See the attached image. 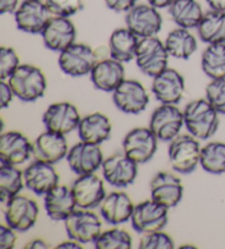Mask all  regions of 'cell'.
<instances>
[{
	"mask_svg": "<svg viewBox=\"0 0 225 249\" xmlns=\"http://www.w3.org/2000/svg\"><path fill=\"white\" fill-rule=\"evenodd\" d=\"M184 119L189 134L202 141L211 139L220 125L218 111L206 99L189 102L184 110Z\"/></svg>",
	"mask_w": 225,
	"mask_h": 249,
	"instance_id": "obj_1",
	"label": "cell"
},
{
	"mask_svg": "<svg viewBox=\"0 0 225 249\" xmlns=\"http://www.w3.org/2000/svg\"><path fill=\"white\" fill-rule=\"evenodd\" d=\"M8 83L15 96L24 102H33L42 98L47 86L44 72L38 67L29 64H23L17 68Z\"/></svg>",
	"mask_w": 225,
	"mask_h": 249,
	"instance_id": "obj_2",
	"label": "cell"
},
{
	"mask_svg": "<svg viewBox=\"0 0 225 249\" xmlns=\"http://www.w3.org/2000/svg\"><path fill=\"white\" fill-rule=\"evenodd\" d=\"M169 56L165 43L156 36L143 37L138 41L135 62L143 74L154 78L168 67Z\"/></svg>",
	"mask_w": 225,
	"mask_h": 249,
	"instance_id": "obj_3",
	"label": "cell"
},
{
	"mask_svg": "<svg viewBox=\"0 0 225 249\" xmlns=\"http://www.w3.org/2000/svg\"><path fill=\"white\" fill-rule=\"evenodd\" d=\"M201 149L198 139L191 134L175 137L168 148L171 168L183 175L191 174L200 164Z\"/></svg>",
	"mask_w": 225,
	"mask_h": 249,
	"instance_id": "obj_4",
	"label": "cell"
},
{
	"mask_svg": "<svg viewBox=\"0 0 225 249\" xmlns=\"http://www.w3.org/2000/svg\"><path fill=\"white\" fill-rule=\"evenodd\" d=\"M97 62V54L85 43H73L62 51L58 56L59 68L72 77H83L90 74Z\"/></svg>",
	"mask_w": 225,
	"mask_h": 249,
	"instance_id": "obj_5",
	"label": "cell"
},
{
	"mask_svg": "<svg viewBox=\"0 0 225 249\" xmlns=\"http://www.w3.org/2000/svg\"><path fill=\"white\" fill-rule=\"evenodd\" d=\"M68 237L80 244L94 243L102 233V224L92 210H75L64 221Z\"/></svg>",
	"mask_w": 225,
	"mask_h": 249,
	"instance_id": "obj_6",
	"label": "cell"
},
{
	"mask_svg": "<svg viewBox=\"0 0 225 249\" xmlns=\"http://www.w3.org/2000/svg\"><path fill=\"white\" fill-rule=\"evenodd\" d=\"M168 210L153 199L138 203L131 217L132 227L140 234L163 231L168 224Z\"/></svg>",
	"mask_w": 225,
	"mask_h": 249,
	"instance_id": "obj_7",
	"label": "cell"
},
{
	"mask_svg": "<svg viewBox=\"0 0 225 249\" xmlns=\"http://www.w3.org/2000/svg\"><path fill=\"white\" fill-rule=\"evenodd\" d=\"M185 125L184 111L176 105H162L155 109L150 120V128L158 141L171 142Z\"/></svg>",
	"mask_w": 225,
	"mask_h": 249,
	"instance_id": "obj_8",
	"label": "cell"
},
{
	"mask_svg": "<svg viewBox=\"0 0 225 249\" xmlns=\"http://www.w3.org/2000/svg\"><path fill=\"white\" fill-rule=\"evenodd\" d=\"M158 139L149 127H135L125 135L123 153L137 165L152 160L157 151Z\"/></svg>",
	"mask_w": 225,
	"mask_h": 249,
	"instance_id": "obj_9",
	"label": "cell"
},
{
	"mask_svg": "<svg viewBox=\"0 0 225 249\" xmlns=\"http://www.w3.org/2000/svg\"><path fill=\"white\" fill-rule=\"evenodd\" d=\"M125 24L127 28L143 37L157 36L162 30L163 18L156 8L149 5H135L125 15Z\"/></svg>",
	"mask_w": 225,
	"mask_h": 249,
	"instance_id": "obj_10",
	"label": "cell"
},
{
	"mask_svg": "<svg viewBox=\"0 0 225 249\" xmlns=\"http://www.w3.org/2000/svg\"><path fill=\"white\" fill-rule=\"evenodd\" d=\"M112 98L116 108L127 114L142 113L150 102L144 86L134 79H124L113 91Z\"/></svg>",
	"mask_w": 225,
	"mask_h": 249,
	"instance_id": "obj_11",
	"label": "cell"
},
{
	"mask_svg": "<svg viewBox=\"0 0 225 249\" xmlns=\"http://www.w3.org/2000/svg\"><path fill=\"white\" fill-rule=\"evenodd\" d=\"M51 16L46 3L42 0H23L15 12V20L20 31L41 34Z\"/></svg>",
	"mask_w": 225,
	"mask_h": 249,
	"instance_id": "obj_12",
	"label": "cell"
},
{
	"mask_svg": "<svg viewBox=\"0 0 225 249\" xmlns=\"http://www.w3.org/2000/svg\"><path fill=\"white\" fill-rule=\"evenodd\" d=\"M72 191L77 208L85 210L100 207L107 196L103 181L94 173L78 176L73 183Z\"/></svg>",
	"mask_w": 225,
	"mask_h": 249,
	"instance_id": "obj_13",
	"label": "cell"
},
{
	"mask_svg": "<svg viewBox=\"0 0 225 249\" xmlns=\"http://www.w3.org/2000/svg\"><path fill=\"white\" fill-rule=\"evenodd\" d=\"M38 203L27 196H17L6 203L7 225L17 231H27L32 229L38 221Z\"/></svg>",
	"mask_w": 225,
	"mask_h": 249,
	"instance_id": "obj_14",
	"label": "cell"
},
{
	"mask_svg": "<svg viewBox=\"0 0 225 249\" xmlns=\"http://www.w3.org/2000/svg\"><path fill=\"white\" fill-rule=\"evenodd\" d=\"M78 110L71 102H56L43 114V123L47 131L66 135L77 130L80 122Z\"/></svg>",
	"mask_w": 225,
	"mask_h": 249,
	"instance_id": "obj_15",
	"label": "cell"
},
{
	"mask_svg": "<svg viewBox=\"0 0 225 249\" xmlns=\"http://www.w3.org/2000/svg\"><path fill=\"white\" fill-rule=\"evenodd\" d=\"M101 168L106 182L115 188L130 186L137 176V164L124 153L108 157L103 160Z\"/></svg>",
	"mask_w": 225,
	"mask_h": 249,
	"instance_id": "obj_16",
	"label": "cell"
},
{
	"mask_svg": "<svg viewBox=\"0 0 225 249\" xmlns=\"http://www.w3.org/2000/svg\"><path fill=\"white\" fill-rule=\"evenodd\" d=\"M185 79L179 71L167 67L153 78L152 91L162 105H177L184 97Z\"/></svg>",
	"mask_w": 225,
	"mask_h": 249,
	"instance_id": "obj_17",
	"label": "cell"
},
{
	"mask_svg": "<svg viewBox=\"0 0 225 249\" xmlns=\"http://www.w3.org/2000/svg\"><path fill=\"white\" fill-rule=\"evenodd\" d=\"M66 160L69 168L80 176L96 173L102 166L103 155L99 145L80 141L69 149Z\"/></svg>",
	"mask_w": 225,
	"mask_h": 249,
	"instance_id": "obj_18",
	"label": "cell"
},
{
	"mask_svg": "<svg viewBox=\"0 0 225 249\" xmlns=\"http://www.w3.org/2000/svg\"><path fill=\"white\" fill-rule=\"evenodd\" d=\"M42 38L47 49L60 53L76 40V28L69 18L51 17L42 33Z\"/></svg>",
	"mask_w": 225,
	"mask_h": 249,
	"instance_id": "obj_19",
	"label": "cell"
},
{
	"mask_svg": "<svg viewBox=\"0 0 225 249\" xmlns=\"http://www.w3.org/2000/svg\"><path fill=\"white\" fill-rule=\"evenodd\" d=\"M68 145L65 135L45 131L32 143V156L34 160H40L54 165L67 156Z\"/></svg>",
	"mask_w": 225,
	"mask_h": 249,
	"instance_id": "obj_20",
	"label": "cell"
},
{
	"mask_svg": "<svg viewBox=\"0 0 225 249\" xmlns=\"http://www.w3.org/2000/svg\"><path fill=\"white\" fill-rule=\"evenodd\" d=\"M150 199L171 209L183 199L184 186L174 174L161 171L150 181Z\"/></svg>",
	"mask_w": 225,
	"mask_h": 249,
	"instance_id": "obj_21",
	"label": "cell"
},
{
	"mask_svg": "<svg viewBox=\"0 0 225 249\" xmlns=\"http://www.w3.org/2000/svg\"><path fill=\"white\" fill-rule=\"evenodd\" d=\"M32 155V144L20 132L9 131L0 136V161L18 166Z\"/></svg>",
	"mask_w": 225,
	"mask_h": 249,
	"instance_id": "obj_22",
	"label": "cell"
},
{
	"mask_svg": "<svg viewBox=\"0 0 225 249\" xmlns=\"http://www.w3.org/2000/svg\"><path fill=\"white\" fill-rule=\"evenodd\" d=\"M89 75L97 89L113 92L125 79V70L123 63L110 57L98 61Z\"/></svg>",
	"mask_w": 225,
	"mask_h": 249,
	"instance_id": "obj_23",
	"label": "cell"
},
{
	"mask_svg": "<svg viewBox=\"0 0 225 249\" xmlns=\"http://www.w3.org/2000/svg\"><path fill=\"white\" fill-rule=\"evenodd\" d=\"M24 183L30 191L38 196H45L58 184L59 177L53 165L34 160L24 170Z\"/></svg>",
	"mask_w": 225,
	"mask_h": 249,
	"instance_id": "obj_24",
	"label": "cell"
},
{
	"mask_svg": "<svg viewBox=\"0 0 225 249\" xmlns=\"http://www.w3.org/2000/svg\"><path fill=\"white\" fill-rule=\"evenodd\" d=\"M44 208L51 220H66L77 208L72 189L58 183L44 196Z\"/></svg>",
	"mask_w": 225,
	"mask_h": 249,
	"instance_id": "obj_25",
	"label": "cell"
},
{
	"mask_svg": "<svg viewBox=\"0 0 225 249\" xmlns=\"http://www.w3.org/2000/svg\"><path fill=\"white\" fill-rule=\"evenodd\" d=\"M131 197L124 192H111L100 205V213L108 224L120 225L131 220L134 211Z\"/></svg>",
	"mask_w": 225,
	"mask_h": 249,
	"instance_id": "obj_26",
	"label": "cell"
},
{
	"mask_svg": "<svg viewBox=\"0 0 225 249\" xmlns=\"http://www.w3.org/2000/svg\"><path fill=\"white\" fill-rule=\"evenodd\" d=\"M112 125L109 118L101 112L88 114L80 120L77 127L80 141L90 144L100 145L109 140Z\"/></svg>",
	"mask_w": 225,
	"mask_h": 249,
	"instance_id": "obj_27",
	"label": "cell"
},
{
	"mask_svg": "<svg viewBox=\"0 0 225 249\" xmlns=\"http://www.w3.org/2000/svg\"><path fill=\"white\" fill-rule=\"evenodd\" d=\"M138 37L128 28L114 30L109 38L110 57L121 63H129L135 59Z\"/></svg>",
	"mask_w": 225,
	"mask_h": 249,
	"instance_id": "obj_28",
	"label": "cell"
},
{
	"mask_svg": "<svg viewBox=\"0 0 225 249\" xmlns=\"http://www.w3.org/2000/svg\"><path fill=\"white\" fill-rule=\"evenodd\" d=\"M169 15L179 28H198L203 17V11L197 0H175L168 8Z\"/></svg>",
	"mask_w": 225,
	"mask_h": 249,
	"instance_id": "obj_29",
	"label": "cell"
},
{
	"mask_svg": "<svg viewBox=\"0 0 225 249\" xmlns=\"http://www.w3.org/2000/svg\"><path fill=\"white\" fill-rule=\"evenodd\" d=\"M197 30L199 37L206 44L225 43V12L213 9L207 11Z\"/></svg>",
	"mask_w": 225,
	"mask_h": 249,
	"instance_id": "obj_30",
	"label": "cell"
},
{
	"mask_svg": "<svg viewBox=\"0 0 225 249\" xmlns=\"http://www.w3.org/2000/svg\"><path fill=\"white\" fill-rule=\"evenodd\" d=\"M164 43L170 56L178 59L190 58L198 49L196 37L188 29L184 28H177L170 31Z\"/></svg>",
	"mask_w": 225,
	"mask_h": 249,
	"instance_id": "obj_31",
	"label": "cell"
},
{
	"mask_svg": "<svg viewBox=\"0 0 225 249\" xmlns=\"http://www.w3.org/2000/svg\"><path fill=\"white\" fill-rule=\"evenodd\" d=\"M0 162V200L7 203L12 197L19 196L25 186L24 175L17 166Z\"/></svg>",
	"mask_w": 225,
	"mask_h": 249,
	"instance_id": "obj_32",
	"label": "cell"
},
{
	"mask_svg": "<svg viewBox=\"0 0 225 249\" xmlns=\"http://www.w3.org/2000/svg\"><path fill=\"white\" fill-rule=\"evenodd\" d=\"M201 66L209 78H225V43L207 45L202 53Z\"/></svg>",
	"mask_w": 225,
	"mask_h": 249,
	"instance_id": "obj_33",
	"label": "cell"
},
{
	"mask_svg": "<svg viewBox=\"0 0 225 249\" xmlns=\"http://www.w3.org/2000/svg\"><path fill=\"white\" fill-rule=\"evenodd\" d=\"M200 165L209 174H225V143L211 142L202 147Z\"/></svg>",
	"mask_w": 225,
	"mask_h": 249,
	"instance_id": "obj_34",
	"label": "cell"
},
{
	"mask_svg": "<svg viewBox=\"0 0 225 249\" xmlns=\"http://www.w3.org/2000/svg\"><path fill=\"white\" fill-rule=\"evenodd\" d=\"M132 242L127 231L114 227L101 233L94 244L98 249H131Z\"/></svg>",
	"mask_w": 225,
	"mask_h": 249,
	"instance_id": "obj_35",
	"label": "cell"
},
{
	"mask_svg": "<svg viewBox=\"0 0 225 249\" xmlns=\"http://www.w3.org/2000/svg\"><path fill=\"white\" fill-rule=\"evenodd\" d=\"M206 100L218 111L219 114H225V78L211 79L206 88Z\"/></svg>",
	"mask_w": 225,
	"mask_h": 249,
	"instance_id": "obj_36",
	"label": "cell"
},
{
	"mask_svg": "<svg viewBox=\"0 0 225 249\" xmlns=\"http://www.w3.org/2000/svg\"><path fill=\"white\" fill-rule=\"evenodd\" d=\"M52 16L71 18L83 9V0H45Z\"/></svg>",
	"mask_w": 225,
	"mask_h": 249,
	"instance_id": "obj_37",
	"label": "cell"
},
{
	"mask_svg": "<svg viewBox=\"0 0 225 249\" xmlns=\"http://www.w3.org/2000/svg\"><path fill=\"white\" fill-rule=\"evenodd\" d=\"M138 248L141 249H172L175 247L174 240L168 234L162 231H150L142 234Z\"/></svg>",
	"mask_w": 225,
	"mask_h": 249,
	"instance_id": "obj_38",
	"label": "cell"
},
{
	"mask_svg": "<svg viewBox=\"0 0 225 249\" xmlns=\"http://www.w3.org/2000/svg\"><path fill=\"white\" fill-rule=\"evenodd\" d=\"M20 66V58L12 47L2 46L0 49V79L6 80Z\"/></svg>",
	"mask_w": 225,
	"mask_h": 249,
	"instance_id": "obj_39",
	"label": "cell"
},
{
	"mask_svg": "<svg viewBox=\"0 0 225 249\" xmlns=\"http://www.w3.org/2000/svg\"><path fill=\"white\" fill-rule=\"evenodd\" d=\"M15 231L9 225L0 226V248L11 249L15 247L17 242V235Z\"/></svg>",
	"mask_w": 225,
	"mask_h": 249,
	"instance_id": "obj_40",
	"label": "cell"
},
{
	"mask_svg": "<svg viewBox=\"0 0 225 249\" xmlns=\"http://www.w3.org/2000/svg\"><path fill=\"white\" fill-rule=\"evenodd\" d=\"M137 0H105L106 6L115 12H127L136 5Z\"/></svg>",
	"mask_w": 225,
	"mask_h": 249,
	"instance_id": "obj_41",
	"label": "cell"
},
{
	"mask_svg": "<svg viewBox=\"0 0 225 249\" xmlns=\"http://www.w3.org/2000/svg\"><path fill=\"white\" fill-rule=\"evenodd\" d=\"M14 97L16 96L9 83H6V80H1V83H0V106H1V109L8 108Z\"/></svg>",
	"mask_w": 225,
	"mask_h": 249,
	"instance_id": "obj_42",
	"label": "cell"
},
{
	"mask_svg": "<svg viewBox=\"0 0 225 249\" xmlns=\"http://www.w3.org/2000/svg\"><path fill=\"white\" fill-rule=\"evenodd\" d=\"M19 0H0V14H15L18 9Z\"/></svg>",
	"mask_w": 225,
	"mask_h": 249,
	"instance_id": "obj_43",
	"label": "cell"
},
{
	"mask_svg": "<svg viewBox=\"0 0 225 249\" xmlns=\"http://www.w3.org/2000/svg\"><path fill=\"white\" fill-rule=\"evenodd\" d=\"M175 0H147V2L150 6L156 8V9H165V8H169Z\"/></svg>",
	"mask_w": 225,
	"mask_h": 249,
	"instance_id": "obj_44",
	"label": "cell"
},
{
	"mask_svg": "<svg viewBox=\"0 0 225 249\" xmlns=\"http://www.w3.org/2000/svg\"><path fill=\"white\" fill-rule=\"evenodd\" d=\"M24 248L27 249H46L49 248V245H47L44 240L42 239H33L31 242L25 245Z\"/></svg>",
	"mask_w": 225,
	"mask_h": 249,
	"instance_id": "obj_45",
	"label": "cell"
},
{
	"mask_svg": "<svg viewBox=\"0 0 225 249\" xmlns=\"http://www.w3.org/2000/svg\"><path fill=\"white\" fill-rule=\"evenodd\" d=\"M56 248L57 249H60V248H63V249H71V248L72 249H80V248H83V246H81L80 243L69 238V240H67V242H63L59 245H57Z\"/></svg>",
	"mask_w": 225,
	"mask_h": 249,
	"instance_id": "obj_46",
	"label": "cell"
},
{
	"mask_svg": "<svg viewBox=\"0 0 225 249\" xmlns=\"http://www.w3.org/2000/svg\"><path fill=\"white\" fill-rule=\"evenodd\" d=\"M211 9L225 12V0H206Z\"/></svg>",
	"mask_w": 225,
	"mask_h": 249,
	"instance_id": "obj_47",
	"label": "cell"
},
{
	"mask_svg": "<svg viewBox=\"0 0 225 249\" xmlns=\"http://www.w3.org/2000/svg\"><path fill=\"white\" fill-rule=\"evenodd\" d=\"M180 248H196L193 246V245H184V246H181Z\"/></svg>",
	"mask_w": 225,
	"mask_h": 249,
	"instance_id": "obj_48",
	"label": "cell"
}]
</instances>
